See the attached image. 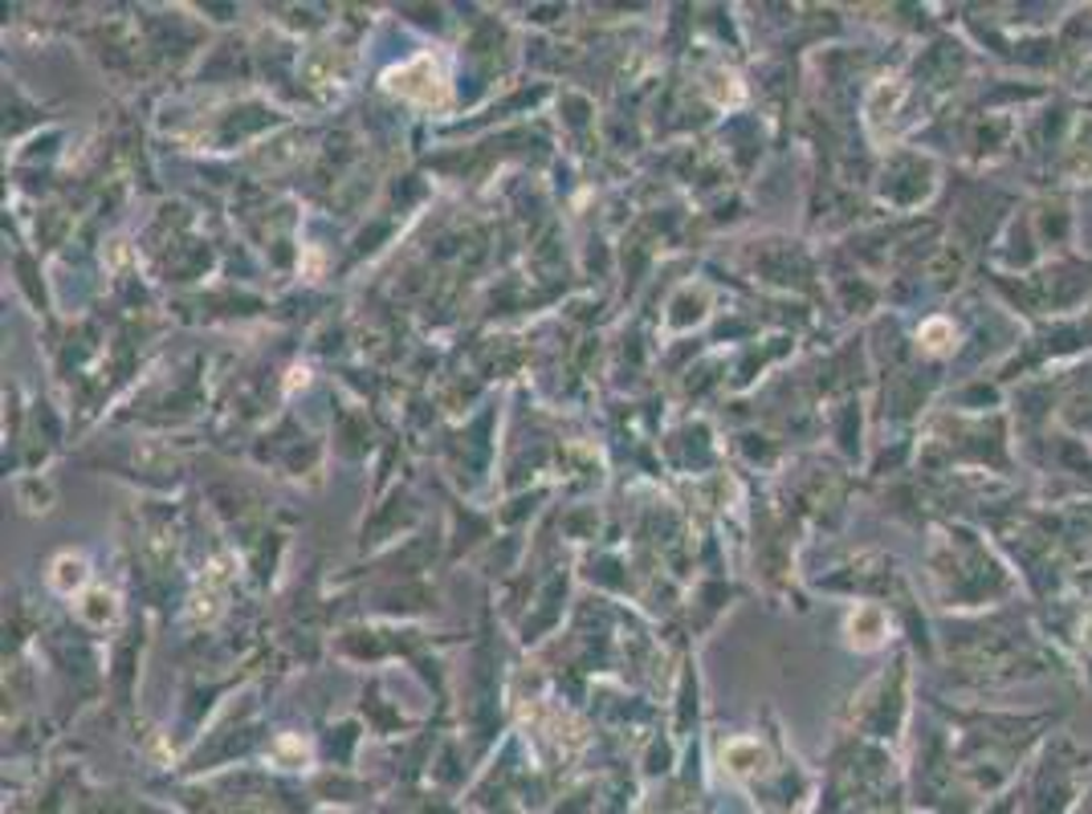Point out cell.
I'll return each instance as SVG.
<instances>
[{"instance_id":"cell-2","label":"cell","mask_w":1092,"mask_h":814,"mask_svg":"<svg viewBox=\"0 0 1092 814\" xmlns=\"http://www.w3.org/2000/svg\"><path fill=\"white\" fill-rule=\"evenodd\" d=\"M58 570H61V575H53V587H58V590H70V587H78V582L86 579L82 558H61Z\"/></svg>"},{"instance_id":"cell-3","label":"cell","mask_w":1092,"mask_h":814,"mask_svg":"<svg viewBox=\"0 0 1092 814\" xmlns=\"http://www.w3.org/2000/svg\"><path fill=\"white\" fill-rule=\"evenodd\" d=\"M1084 631H1089V644H1092V615L1084 619Z\"/></svg>"},{"instance_id":"cell-1","label":"cell","mask_w":1092,"mask_h":814,"mask_svg":"<svg viewBox=\"0 0 1092 814\" xmlns=\"http://www.w3.org/2000/svg\"><path fill=\"white\" fill-rule=\"evenodd\" d=\"M388 86H392L396 95L416 98V102H440V98H445L440 70L428 58L412 61V66H404V70H396L392 78H388Z\"/></svg>"}]
</instances>
